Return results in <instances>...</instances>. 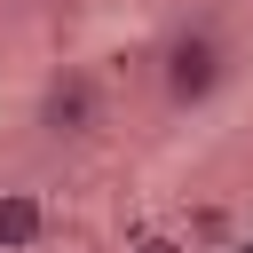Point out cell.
Returning <instances> with one entry per match:
<instances>
[{
  "label": "cell",
  "mask_w": 253,
  "mask_h": 253,
  "mask_svg": "<svg viewBox=\"0 0 253 253\" xmlns=\"http://www.w3.org/2000/svg\"><path fill=\"white\" fill-rule=\"evenodd\" d=\"M229 71H237V55H229V40H221L206 16L166 24V32H158V47H150V79H158V103H166L174 119H190V111L221 103Z\"/></svg>",
  "instance_id": "obj_1"
},
{
  "label": "cell",
  "mask_w": 253,
  "mask_h": 253,
  "mask_svg": "<svg viewBox=\"0 0 253 253\" xmlns=\"http://www.w3.org/2000/svg\"><path fill=\"white\" fill-rule=\"evenodd\" d=\"M32 126L47 142H95V126H103V79L87 63H55L40 79V95H32Z\"/></svg>",
  "instance_id": "obj_2"
},
{
  "label": "cell",
  "mask_w": 253,
  "mask_h": 253,
  "mask_svg": "<svg viewBox=\"0 0 253 253\" xmlns=\"http://www.w3.org/2000/svg\"><path fill=\"white\" fill-rule=\"evenodd\" d=\"M40 237H47V198L0 190V253H40Z\"/></svg>",
  "instance_id": "obj_3"
},
{
  "label": "cell",
  "mask_w": 253,
  "mask_h": 253,
  "mask_svg": "<svg viewBox=\"0 0 253 253\" xmlns=\"http://www.w3.org/2000/svg\"><path fill=\"white\" fill-rule=\"evenodd\" d=\"M142 253H182V245H174V237H150V245H142Z\"/></svg>",
  "instance_id": "obj_4"
},
{
  "label": "cell",
  "mask_w": 253,
  "mask_h": 253,
  "mask_svg": "<svg viewBox=\"0 0 253 253\" xmlns=\"http://www.w3.org/2000/svg\"><path fill=\"white\" fill-rule=\"evenodd\" d=\"M229 253H253V237H237V245H229Z\"/></svg>",
  "instance_id": "obj_5"
}]
</instances>
